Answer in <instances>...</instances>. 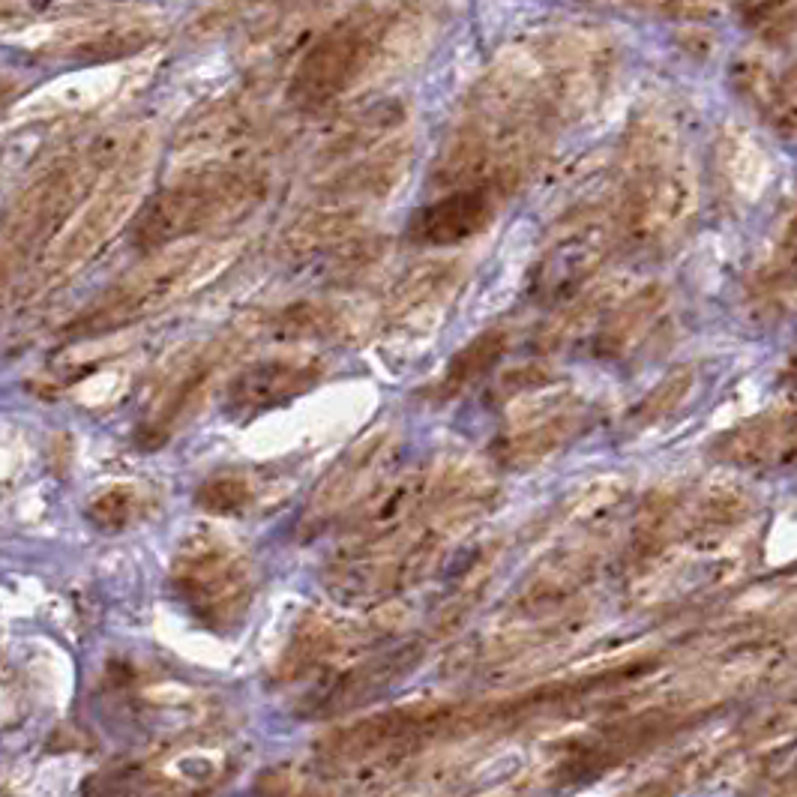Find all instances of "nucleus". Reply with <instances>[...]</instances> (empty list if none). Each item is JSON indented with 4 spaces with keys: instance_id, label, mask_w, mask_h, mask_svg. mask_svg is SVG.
I'll return each instance as SVG.
<instances>
[{
    "instance_id": "f257e3e1",
    "label": "nucleus",
    "mask_w": 797,
    "mask_h": 797,
    "mask_svg": "<svg viewBox=\"0 0 797 797\" xmlns=\"http://www.w3.org/2000/svg\"><path fill=\"white\" fill-rule=\"evenodd\" d=\"M264 177L249 168H204L153 192L132 222V246L141 252L162 249L174 240L195 237L210 225L243 216L264 198Z\"/></svg>"
},
{
    "instance_id": "f03ea898",
    "label": "nucleus",
    "mask_w": 797,
    "mask_h": 797,
    "mask_svg": "<svg viewBox=\"0 0 797 797\" xmlns=\"http://www.w3.org/2000/svg\"><path fill=\"white\" fill-rule=\"evenodd\" d=\"M216 261H219V252L213 246H198V249L174 252L165 261L147 264L144 270L129 273L126 279L105 288L93 303H87L63 327V336L66 339H93V336H105L111 330H120L126 324H135L144 315L165 306L180 291H186Z\"/></svg>"
},
{
    "instance_id": "7ed1b4c3",
    "label": "nucleus",
    "mask_w": 797,
    "mask_h": 797,
    "mask_svg": "<svg viewBox=\"0 0 797 797\" xmlns=\"http://www.w3.org/2000/svg\"><path fill=\"white\" fill-rule=\"evenodd\" d=\"M114 138H99L96 147L72 156L69 162L48 171L12 210L6 225V273L27 258L30 252H39L81 207L93 183L105 168H111V159L117 153Z\"/></svg>"
},
{
    "instance_id": "20e7f679",
    "label": "nucleus",
    "mask_w": 797,
    "mask_h": 797,
    "mask_svg": "<svg viewBox=\"0 0 797 797\" xmlns=\"http://www.w3.org/2000/svg\"><path fill=\"white\" fill-rule=\"evenodd\" d=\"M171 591L204 627L231 630L240 624L252 600V576L231 546L195 537L174 558Z\"/></svg>"
},
{
    "instance_id": "39448f33",
    "label": "nucleus",
    "mask_w": 797,
    "mask_h": 797,
    "mask_svg": "<svg viewBox=\"0 0 797 797\" xmlns=\"http://www.w3.org/2000/svg\"><path fill=\"white\" fill-rule=\"evenodd\" d=\"M381 18L351 15L333 24L303 54L291 78V99L300 108H324L345 93L372 63L381 45Z\"/></svg>"
},
{
    "instance_id": "423d86ee",
    "label": "nucleus",
    "mask_w": 797,
    "mask_h": 797,
    "mask_svg": "<svg viewBox=\"0 0 797 797\" xmlns=\"http://www.w3.org/2000/svg\"><path fill=\"white\" fill-rule=\"evenodd\" d=\"M498 210V195L489 183L453 189L414 210L408 240L417 246H456L489 228Z\"/></svg>"
},
{
    "instance_id": "0eeeda50",
    "label": "nucleus",
    "mask_w": 797,
    "mask_h": 797,
    "mask_svg": "<svg viewBox=\"0 0 797 797\" xmlns=\"http://www.w3.org/2000/svg\"><path fill=\"white\" fill-rule=\"evenodd\" d=\"M321 378V366L312 360L297 357H270L258 360L246 369H240L228 387H225V411L231 417H255L261 411L279 408L309 387H315Z\"/></svg>"
},
{
    "instance_id": "6e6552de",
    "label": "nucleus",
    "mask_w": 797,
    "mask_h": 797,
    "mask_svg": "<svg viewBox=\"0 0 797 797\" xmlns=\"http://www.w3.org/2000/svg\"><path fill=\"white\" fill-rule=\"evenodd\" d=\"M138 171H144V165L135 162L120 177L117 174L111 177L108 189L96 198V204H90V210L78 219L75 231L63 240V246L51 258V273H66V270L78 267L90 255V249H96L105 240V234L114 228V222L120 219V213L132 201V192H135V183H138Z\"/></svg>"
},
{
    "instance_id": "1a4fd4ad",
    "label": "nucleus",
    "mask_w": 797,
    "mask_h": 797,
    "mask_svg": "<svg viewBox=\"0 0 797 797\" xmlns=\"http://www.w3.org/2000/svg\"><path fill=\"white\" fill-rule=\"evenodd\" d=\"M216 366H219L216 354H201V357H192V363H186L183 369H177L162 384L156 399L150 402V411H147L144 423L138 426V438H144L147 444L168 441V435L186 420L192 405L201 399Z\"/></svg>"
},
{
    "instance_id": "9d476101",
    "label": "nucleus",
    "mask_w": 797,
    "mask_h": 797,
    "mask_svg": "<svg viewBox=\"0 0 797 797\" xmlns=\"http://www.w3.org/2000/svg\"><path fill=\"white\" fill-rule=\"evenodd\" d=\"M507 351V333L504 330H489L480 339L468 342L447 366V372L438 381V396L450 399L459 396L462 390H468L477 378H483Z\"/></svg>"
},
{
    "instance_id": "9b49d317",
    "label": "nucleus",
    "mask_w": 797,
    "mask_h": 797,
    "mask_svg": "<svg viewBox=\"0 0 797 797\" xmlns=\"http://www.w3.org/2000/svg\"><path fill=\"white\" fill-rule=\"evenodd\" d=\"M384 453H387V441H384V438H375V441H369V444L351 450V456H348L336 471H330V480H327V483L321 486V492L315 495V507H318V510H330V507L345 504L348 498H354L357 486L366 480L363 474H369V471L375 468L378 456H384Z\"/></svg>"
},
{
    "instance_id": "f8f14e48",
    "label": "nucleus",
    "mask_w": 797,
    "mask_h": 797,
    "mask_svg": "<svg viewBox=\"0 0 797 797\" xmlns=\"http://www.w3.org/2000/svg\"><path fill=\"white\" fill-rule=\"evenodd\" d=\"M144 495L132 486H111L102 489L96 498H90L87 507V519L99 528V531H126L132 528V522H138L144 516Z\"/></svg>"
},
{
    "instance_id": "ddd939ff",
    "label": "nucleus",
    "mask_w": 797,
    "mask_h": 797,
    "mask_svg": "<svg viewBox=\"0 0 797 797\" xmlns=\"http://www.w3.org/2000/svg\"><path fill=\"white\" fill-rule=\"evenodd\" d=\"M195 504L213 516H237L252 504V486L240 474H219L198 486Z\"/></svg>"
}]
</instances>
